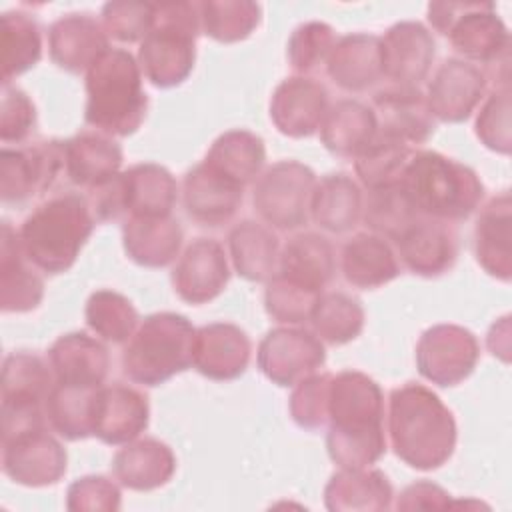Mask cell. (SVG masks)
<instances>
[{"instance_id":"cell-51","label":"cell","mask_w":512,"mask_h":512,"mask_svg":"<svg viewBox=\"0 0 512 512\" xmlns=\"http://www.w3.org/2000/svg\"><path fill=\"white\" fill-rule=\"evenodd\" d=\"M154 24V4L114 0L102 6V26L118 42H142Z\"/></svg>"},{"instance_id":"cell-43","label":"cell","mask_w":512,"mask_h":512,"mask_svg":"<svg viewBox=\"0 0 512 512\" xmlns=\"http://www.w3.org/2000/svg\"><path fill=\"white\" fill-rule=\"evenodd\" d=\"M262 8L252 0L200 2V28L216 42L232 44L246 40L260 24Z\"/></svg>"},{"instance_id":"cell-52","label":"cell","mask_w":512,"mask_h":512,"mask_svg":"<svg viewBox=\"0 0 512 512\" xmlns=\"http://www.w3.org/2000/svg\"><path fill=\"white\" fill-rule=\"evenodd\" d=\"M36 126V106L30 96L12 84H2L0 102V140L22 144Z\"/></svg>"},{"instance_id":"cell-2","label":"cell","mask_w":512,"mask_h":512,"mask_svg":"<svg viewBox=\"0 0 512 512\" xmlns=\"http://www.w3.org/2000/svg\"><path fill=\"white\" fill-rule=\"evenodd\" d=\"M388 436L394 454L416 470H436L456 448L452 410L430 388L406 382L388 398Z\"/></svg>"},{"instance_id":"cell-12","label":"cell","mask_w":512,"mask_h":512,"mask_svg":"<svg viewBox=\"0 0 512 512\" xmlns=\"http://www.w3.org/2000/svg\"><path fill=\"white\" fill-rule=\"evenodd\" d=\"M66 172L64 140H38L0 150V198L4 204H26L48 192Z\"/></svg>"},{"instance_id":"cell-35","label":"cell","mask_w":512,"mask_h":512,"mask_svg":"<svg viewBox=\"0 0 512 512\" xmlns=\"http://www.w3.org/2000/svg\"><path fill=\"white\" fill-rule=\"evenodd\" d=\"M362 206L364 196L356 180L344 172H332L316 180L310 218L330 234H346L362 220Z\"/></svg>"},{"instance_id":"cell-6","label":"cell","mask_w":512,"mask_h":512,"mask_svg":"<svg viewBox=\"0 0 512 512\" xmlns=\"http://www.w3.org/2000/svg\"><path fill=\"white\" fill-rule=\"evenodd\" d=\"M196 328L176 312L146 316L122 350V374L142 386H160L192 366Z\"/></svg>"},{"instance_id":"cell-31","label":"cell","mask_w":512,"mask_h":512,"mask_svg":"<svg viewBox=\"0 0 512 512\" xmlns=\"http://www.w3.org/2000/svg\"><path fill=\"white\" fill-rule=\"evenodd\" d=\"M182 226L168 216H132L122 224V244L126 256L138 266L164 268L180 256Z\"/></svg>"},{"instance_id":"cell-7","label":"cell","mask_w":512,"mask_h":512,"mask_svg":"<svg viewBox=\"0 0 512 512\" xmlns=\"http://www.w3.org/2000/svg\"><path fill=\"white\" fill-rule=\"evenodd\" d=\"M200 2L154 4V24L138 48V64L156 88L182 84L196 62Z\"/></svg>"},{"instance_id":"cell-5","label":"cell","mask_w":512,"mask_h":512,"mask_svg":"<svg viewBox=\"0 0 512 512\" xmlns=\"http://www.w3.org/2000/svg\"><path fill=\"white\" fill-rule=\"evenodd\" d=\"M398 186L420 216L444 222L466 220L484 198V184L470 166L434 150H414Z\"/></svg>"},{"instance_id":"cell-55","label":"cell","mask_w":512,"mask_h":512,"mask_svg":"<svg viewBox=\"0 0 512 512\" xmlns=\"http://www.w3.org/2000/svg\"><path fill=\"white\" fill-rule=\"evenodd\" d=\"M510 316L500 318L488 332V350L502 362L510 360Z\"/></svg>"},{"instance_id":"cell-54","label":"cell","mask_w":512,"mask_h":512,"mask_svg":"<svg viewBox=\"0 0 512 512\" xmlns=\"http://www.w3.org/2000/svg\"><path fill=\"white\" fill-rule=\"evenodd\" d=\"M450 504L452 498L442 486L428 480H418L400 492L396 510H446Z\"/></svg>"},{"instance_id":"cell-22","label":"cell","mask_w":512,"mask_h":512,"mask_svg":"<svg viewBox=\"0 0 512 512\" xmlns=\"http://www.w3.org/2000/svg\"><path fill=\"white\" fill-rule=\"evenodd\" d=\"M328 110V90L310 76L282 80L270 98V120L290 138L312 136Z\"/></svg>"},{"instance_id":"cell-10","label":"cell","mask_w":512,"mask_h":512,"mask_svg":"<svg viewBox=\"0 0 512 512\" xmlns=\"http://www.w3.org/2000/svg\"><path fill=\"white\" fill-rule=\"evenodd\" d=\"M54 372L34 352H12L2 362V438L26 428L44 426L46 400L54 386Z\"/></svg>"},{"instance_id":"cell-30","label":"cell","mask_w":512,"mask_h":512,"mask_svg":"<svg viewBox=\"0 0 512 512\" xmlns=\"http://www.w3.org/2000/svg\"><path fill=\"white\" fill-rule=\"evenodd\" d=\"M174 472L176 456L158 438L126 442L112 458V474L118 484L136 492H150L164 486Z\"/></svg>"},{"instance_id":"cell-32","label":"cell","mask_w":512,"mask_h":512,"mask_svg":"<svg viewBox=\"0 0 512 512\" xmlns=\"http://www.w3.org/2000/svg\"><path fill=\"white\" fill-rule=\"evenodd\" d=\"M326 74L346 92H364L374 86L382 78L380 36L354 32L338 38L326 60Z\"/></svg>"},{"instance_id":"cell-49","label":"cell","mask_w":512,"mask_h":512,"mask_svg":"<svg viewBox=\"0 0 512 512\" xmlns=\"http://www.w3.org/2000/svg\"><path fill=\"white\" fill-rule=\"evenodd\" d=\"M478 140L492 152L510 154V82L496 84L486 96L474 124Z\"/></svg>"},{"instance_id":"cell-29","label":"cell","mask_w":512,"mask_h":512,"mask_svg":"<svg viewBox=\"0 0 512 512\" xmlns=\"http://www.w3.org/2000/svg\"><path fill=\"white\" fill-rule=\"evenodd\" d=\"M66 176L74 186L94 190L114 178L122 166V146L98 130H82L64 140Z\"/></svg>"},{"instance_id":"cell-27","label":"cell","mask_w":512,"mask_h":512,"mask_svg":"<svg viewBox=\"0 0 512 512\" xmlns=\"http://www.w3.org/2000/svg\"><path fill=\"white\" fill-rule=\"evenodd\" d=\"M44 298V280L26 258L18 230L8 220L2 222L0 236V308L2 312H30Z\"/></svg>"},{"instance_id":"cell-46","label":"cell","mask_w":512,"mask_h":512,"mask_svg":"<svg viewBox=\"0 0 512 512\" xmlns=\"http://www.w3.org/2000/svg\"><path fill=\"white\" fill-rule=\"evenodd\" d=\"M322 294L324 292L308 288L276 272L266 282L264 308L272 320L294 326L310 320L312 310Z\"/></svg>"},{"instance_id":"cell-48","label":"cell","mask_w":512,"mask_h":512,"mask_svg":"<svg viewBox=\"0 0 512 512\" xmlns=\"http://www.w3.org/2000/svg\"><path fill=\"white\" fill-rule=\"evenodd\" d=\"M334 28L320 20H310L296 26L286 44V58L298 76H308L326 64L334 44Z\"/></svg>"},{"instance_id":"cell-14","label":"cell","mask_w":512,"mask_h":512,"mask_svg":"<svg viewBox=\"0 0 512 512\" xmlns=\"http://www.w3.org/2000/svg\"><path fill=\"white\" fill-rule=\"evenodd\" d=\"M68 464L64 446L46 430L34 426L2 438V472L16 484L42 488L56 484Z\"/></svg>"},{"instance_id":"cell-11","label":"cell","mask_w":512,"mask_h":512,"mask_svg":"<svg viewBox=\"0 0 512 512\" xmlns=\"http://www.w3.org/2000/svg\"><path fill=\"white\" fill-rule=\"evenodd\" d=\"M316 174L298 160H280L268 166L254 184L252 206L260 220L288 232L304 226L310 218V198Z\"/></svg>"},{"instance_id":"cell-8","label":"cell","mask_w":512,"mask_h":512,"mask_svg":"<svg viewBox=\"0 0 512 512\" xmlns=\"http://www.w3.org/2000/svg\"><path fill=\"white\" fill-rule=\"evenodd\" d=\"M178 200L172 172L154 162L134 164L102 186L90 190L88 202L96 222H118L132 216H168Z\"/></svg>"},{"instance_id":"cell-39","label":"cell","mask_w":512,"mask_h":512,"mask_svg":"<svg viewBox=\"0 0 512 512\" xmlns=\"http://www.w3.org/2000/svg\"><path fill=\"white\" fill-rule=\"evenodd\" d=\"M202 162L246 188L264 168V140L250 130H228L212 142Z\"/></svg>"},{"instance_id":"cell-25","label":"cell","mask_w":512,"mask_h":512,"mask_svg":"<svg viewBox=\"0 0 512 512\" xmlns=\"http://www.w3.org/2000/svg\"><path fill=\"white\" fill-rule=\"evenodd\" d=\"M108 48V34L92 14H64L48 28L50 58L70 74L88 72Z\"/></svg>"},{"instance_id":"cell-38","label":"cell","mask_w":512,"mask_h":512,"mask_svg":"<svg viewBox=\"0 0 512 512\" xmlns=\"http://www.w3.org/2000/svg\"><path fill=\"white\" fill-rule=\"evenodd\" d=\"M228 250L234 270L248 282H268L278 270L280 242L270 226L242 220L228 232Z\"/></svg>"},{"instance_id":"cell-44","label":"cell","mask_w":512,"mask_h":512,"mask_svg":"<svg viewBox=\"0 0 512 512\" xmlns=\"http://www.w3.org/2000/svg\"><path fill=\"white\" fill-rule=\"evenodd\" d=\"M84 318L94 334L112 344L128 342L140 324L134 304L124 294L108 288L88 296Z\"/></svg>"},{"instance_id":"cell-20","label":"cell","mask_w":512,"mask_h":512,"mask_svg":"<svg viewBox=\"0 0 512 512\" xmlns=\"http://www.w3.org/2000/svg\"><path fill=\"white\" fill-rule=\"evenodd\" d=\"M150 420L144 392L128 384L100 386L92 404V436L110 446L136 440Z\"/></svg>"},{"instance_id":"cell-37","label":"cell","mask_w":512,"mask_h":512,"mask_svg":"<svg viewBox=\"0 0 512 512\" xmlns=\"http://www.w3.org/2000/svg\"><path fill=\"white\" fill-rule=\"evenodd\" d=\"M278 274L324 292L336 272L332 242L316 232H300L286 240L278 256Z\"/></svg>"},{"instance_id":"cell-9","label":"cell","mask_w":512,"mask_h":512,"mask_svg":"<svg viewBox=\"0 0 512 512\" xmlns=\"http://www.w3.org/2000/svg\"><path fill=\"white\" fill-rule=\"evenodd\" d=\"M430 26L472 64L508 62L510 34L492 2H430ZM462 58V60H464Z\"/></svg>"},{"instance_id":"cell-18","label":"cell","mask_w":512,"mask_h":512,"mask_svg":"<svg viewBox=\"0 0 512 512\" xmlns=\"http://www.w3.org/2000/svg\"><path fill=\"white\" fill-rule=\"evenodd\" d=\"M230 280L224 246L214 238L192 240L172 268V286L180 300L206 304L218 298Z\"/></svg>"},{"instance_id":"cell-17","label":"cell","mask_w":512,"mask_h":512,"mask_svg":"<svg viewBox=\"0 0 512 512\" xmlns=\"http://www.w3.org/2000/svg\"><path fill=\"white\" fill-rule=\"evenodd\" d=\"M392 240L402 264L422 278L442 276L458 256V236L450 222L428 216H416Z\"/></svg>"},{"instance_id":"cell-3","label":"cell","mask_w":512,"mask_h":512,"mask_svg":"<svg viewBox=\"0 0 512 512\" xmlns=\"http://www.w3.org/2000/svg\"><path fill=\"white\" fill-rule=\"evenodd\" d=\"M90 202L78 192H60L40 202L20 224L18 240L26 258L46 274L72 268L94 230Z\"/></svg>"},{"instance_id":"cell-21","label":"cell","mask_w":512,"mask_h":512,"mask_svg":"<svg viewBox=\"0 0 512 512\" xmlns=\"http://www.w3.org/2000/svg\"><path fill=\"white\" fill-rule=\"evenodd\" d=\"M182 202L186 214L200 226L228 224L244 202V186L200 162L184 174Z\"/></svg>"},{"instance_id":"cell-50","label":"cell","mask_w":512,"mask_h":512,"mask_svg":"<svg viewBox=\"0 0 512 512\" xmlns=\"http://www.w3.org/2000/svg\"><path fill=\"white\" fill-rule=\"evenodd\" d=\"M332 374L314 372L294 384L288 400L292 420L304 430H318L328 422V396Z\"/></svg>"},{"instance_id":"cell-15","label":"cell","mask_w":512,"mask_h":512,"mask_svg":"<svg viewBox=\"0 0 512 512\" xmlns=\"http://www.w3.org/2000/svg\"><path fill=\"white\" fill-rule=\"evenodd\" d=\"M326 360L322 340L304 328L278 326L266 332L258 344L260 372L278 386H294L314 374Z\"/></svg>"},{"instance_id":"cell-26","label":"cell","mask_w":512,"mask_h":512,"mask_svg":"<svg viewBox=\"0 0 512 512\" xmlns=\"http://www.w3.org/2000/svg\"><path fill=\"white\" fill-rule=\"evenodd\" d=\"M54 380L66 386L100 388L110 370L108 348L86 332H68L48 350Z\"/></svg>"},{"instance_id":"cell-42","label":"cell","mask_w":512,"mask_h":512,"mask_svg":"<svg viewBox=\"0 0 512 512\" xmlns=\"http://www.w3.org/2000/svg\"><path fill=\"white\" fill-rule=\"evenodd\" d=\"M310 322L322 342L342 346L360 336L364 328V308L346 292H324L312 310Z\"/></svg>"},{"instance_id":"cell-23","label":"cell","mask_w":512,"mask_h":512,"mask_svg":"<svg viewBox=\"0 0 512 512\" xmlns=\"http://www.w3.org/2000/svg\"><path fill=\"white\" fill-rule=\"evenodd\" d=\"M250 354V338L236 324L212 322L196 328L192 366L210 380H236L246 372Z\"/></svg>"},{"instance_id":"cell-4","label":"cell","mask_w":512,"mask_h":512,"mask_svg":"<svg viewBox=\"0 0 512 512\" xmlns=\"http://www.w3.org/2000/svg\"><path fill=\"white\" fill-rule=\"evenodd\" d=\"M148 110L138 60L124 48H108L86 72L84 122L108 136L134 134Z\"/></svg>"},{"instance_id":"cell-47","label":"cell","mask_w":512,"mask_h":512,"mask_svg":"<svg viewBox=\"0 0 512 512\" xmlns=\"http://www.w3.org/2000/svg\"><path fill=\"white\" fill-rule=\"evenodd\" d=\"M416 216H420L408 198L404 196L402 188L396 184L368 190L362 206V218L366 226L380 236L394 238L404 226H408Z\"/></svg>"},{"instance_id":"cell-36","label":"cell","mask_w":512,"mask_h":512,"mask_svg":"<svg viewBox=\"0 0 512 512\" xmlns=\"http://www.w3.org/2000/svg\"><path fill=\"white\" fill-rule=\"evenodd\" d=\"M320 142L342 158H356L378 134L376 114L360 100L344 98L328 106L320 124Z\"/></svg>"},{"instance_id":"cell-1","label":"cell","mask_w":512,"mask_h":512,"mask_svg":"<svg viewBox=\"0 0 512 512\" xmlns=\"http://www.w3.org/2000/svg\"><path fill=\"white\" fill-rule=\"evenodd\" d=\"M326 450L340 468L376 464L386 452L384 394L376 380L358 370L332 376L328 396Z\"/></svg>"},{"instance_id":"cell-28","label":"cell","mask_w":512,"mask_h":512,"mask_svg":"<svg viewBox=\"0 0 512 512\" xmlns=\"http://www.w3.org/2000/svg\"><path fill=\"white\" fill-rule=\"evenodd\" d=\"M474 256L490 276L512 278V198L510 192L490 198L474 226Z\"/></svg>"},{"instance_id":"cell-33","label":"cell","mask_w":512,"mask_h":512,"mask_svg":"<svg viewBox=\"0 0 512 512\" xmlns=\"http://www.w3.org/2000/svg\"><path fill=\"white\" fill-rule=\"evenodd\" d=\"M392 484L378 468H340L324 488L330 512H382L392 508Z\"/></svg>"},{"instance_id":"cell-16","label":"cell","mask_w":512,"mask_h":512,"mask_svg":"<svg viewBox=\"0 0 512 512\" xmlns=\"http://www.w3.org/2000/svg\"><path fill=\"white\" fill-rule=\"evenodd\" d=\"M488 88V72L462 58H446L426 90V104L434 120L458 124L472 116Z\"/></svg>"},{"instance_id":"cell-19","label":"cell","mask_w":512,"mask_h":512,"mask_svg":"<svg viewBox=\"0 0 512 512\" xmlns=\"http://www.w3.org/2000/svg\"><path fill=\"white\" fill-rule=\"evenodd\" d=\"M434 56V36L422 22H396L380 38L382 76L394 86H418L430 74Z\"/></svg>"},{"instance_id":"cell-24","label":"cell","mask_w":512,"mask_h":512,"mask_svg":"<svg viewBox=\"0 0 512 512\" xmlns=\"http://www.w3.org/2000/svg\"><path fill=\"white\" fill-rule=\"evenodd\" d=\"M378 132L408 146L424 144L436 128L426 96L418 86H390L372 96Z\"/></svg>"},{"instance_id":"cell-34","label":"cell","mask_w":512,"mask_h":512,"mask_svg":"<svg viewBox=\"0 0 512 512\" xmlns=\"http://www.w3.org/2000/svg\"><path fill=\"white\" fill-rule=\"evenodd\" d=\"M340 268L350 286L364 290L384 286L400 274L394 248L384 236L374 232H358L346 240L340 254Z\"/></svg>"},{"instance_id":"cell-41","label":"cell","mask_w":512,"mask_h":512,"mask_svg":"<svg viewBox=\"0 0 512 512\" xmlns=\"http://www.w3.org/2000/svg\"><path fill=\"white\" fill-rule=\"evenodd\" d=\"M98 388H80L54 382L46 400V420L64 440L92 436V404Z\"/></svg>"},{"instance_id":"cell-53","label":"cell","mask_w":512,"mask_h":512,"mask_svg":"<svg viewBox=\"0 0 512 512\" xmlns=\"http://www.w3.org/2000/svg\"><path fill=\"white\" fill-rule=\"evenodd\" d=\"M120 500L118 484L100 474L74 480L66 492V508L72 512H114L120 508Z\"/></svg>"},{"instance_id":"cell-45","label":"cell","mask_w":512,"mask_h":512,"mask_svg":"<svg viewBox=\"0 0 512 512\" xmlns=\"http://www.w3.org/2000/svg\"><path fill=\"white\" fill-rule=\"evenodd\" d=\"M412 154V146L378 132L376 138L354 158V170L366 190L384 188L400 180Z\"/></svg>"},{"instance_id":"cell-13","label":"cell","mask_w":512,"mask_h":512,"mask_svg":"<svg viewBox=\"0 0 512 512\" xmlns=\"http://www.w3.org/2000/svg\"><path fill=\"white\" fill-rule=\"evenodd\" d=\"M478 358V338L458 324L430 326L416 344V368L420 376L444 388L466 380L474 372Z\"/></svg>"},{"instance_id":"cell-40","label":"cell","mask_w":512,"mask_h":512,"mask_svg":"<svg viewBox=\"0 0 512 512\" xmlns=\"http://www.w3.org/2000/svg\"><path fill=\"white\" fill-rule=\"evenodd\" d=\"M42 58V32L36 18L24 10H8L0 18L2 84L34 68Z\"/></svg>"}]
</instances>
